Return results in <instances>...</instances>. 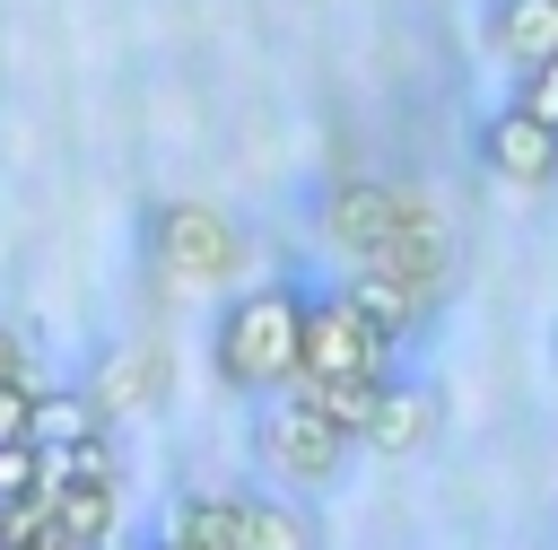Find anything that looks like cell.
Segmentation results:
<instances>
[{"label": "cell", "mask_w": 558, "mask_h": 550, "mask_svg": "<svg viewBox=\"0 0 558 550\" xmlns=\"http://www.w3.org/2000/svg\"><path fill=\"white\" fill-rule=\"evenodd\" d=\"M0 498H9V506L44 498V445H35V437H0Z\"/></svg>", "instance_id": "2e32d148"}, {"label": "cell", "mask_w": 558, "mask_h": 550, "mask_svg": "<svg viewBox=\"0 0 558 550\" xmlns=\"http://www.w3.org/2000/svg\"><path fill=\"white\" fill-rule=\"evenodd\" d=\"M9 533H17V506H9V498H0V550H9Z\"/></svg>", "instance_id": "d6986e66"}, {"label": "cell", "mask_w": 558, "mask_h": 550, "mask_svg": "<svg viewBox=\"0 0 558 550\" xmlns=\"http://www.w3.org/2000/svg\"><path fill=\"white\" fill-rule=\"evenodd\" d=\"M17 384H44V375H35L26 332H9V323H0V393H17Z\"/></svg>", "instance_id": "ac0fdd59"}, {"label": "cell", "mask_w": 558, "mask_h": 550, "mask_svg": "<svg viewBox=\"0 0 558 550\" xmlns=\"http://www.w3.org/2000/svg\"><path fill=\"white\" fill-rule=\"evenodd\" d=\"M384 271H401V279H427V288H453V227H445V210L436 201H418L410 183H401V218H392V236H384V253H375Z\"/></svg>", "instance_id": "7c38bea8"}, {"label": "cell", "mask_w": 558, "mask_h": 550, "mask_svg": "<svg viewBox=\"0 0 558 550\" xmlns=\"http://www.w3.org/2000/svg\"><path fill=\"white\" fill-rule=\"evenodd\" d=\"M244 445L262 463V480L296 489V498H323L349 480V454H357V428H340L331 410H314L296 384L288 393H262L253 419H244Z\"/></svg>", "instance_id": "3957f363"}, {"label": "cell", "mask_w": 558, "mask_h": 550, "mask_svg": "<svg viewBox=\"0 0 558 550\" xmlns=\"http://www.w3.org/2000/svg\"><path fill=\"white\" fill-rule=\"evenodd\" d=\"M471 166L506 192H558V131L532 113V105H488L471 122Z\"/></svg>", "instance_id": "52a82bcc"}, {"label": "cell", "mask_w": 558, "mask_h": 550, "mask_svg": "<svg viewBox=\"0 0 558 550\" xmlns=\"http://www.w3.org/2000/svg\"><path fill=\"white\" fill-rule=\"evenodd\" d=\"M357 445L366 454H392V463H410V454H436L445 445V384L436 375H384L375 384V402H366V419H357Z\"/></svg>", "instance_id": "ba28073f"}, {"label": "cell", "mask_w": 558, "mask_h": 550, "mask_svg": "<svg viewBox=\"0 0 558 550\" xmlns=\"http://www.w3.org/2000/svg\"><path fill=\"white\" fill-rule=\"evenodd\" d=\"M340 288L357 297V314H366L392 349H418V340L445 323V288L401 279V271H384V262H349V271H340Z\"/></svg>", "instance_id": "9c48e42d"}, {"label": "cell", "mask_w": 558, "mask_h": 550, "mask_svg": "<svg viewBox=\"0 0 558 550\" xmlns=\"http://www.w3.org/2000/svg\"><path fill=\"white\" fill-rule=\"evenodd\" d=\"M131 244H140V271L166 279V288H235L244 262H253V227L227 210V201H201V192H157L140 201L131 218Z\"/></svg>", "instance_id": "7a4b0ae2"}, {"label": "cell", "mask_w": 558, "mask_h": 550, "mask_svg": "<svg viewBox=\"0 0 558 550\" xmlns=\"http://www.w3.org/2000/svg\"><path fill=\"white\" fill-rule=\"evenodd\" d=\"M392 367H401V349L357 314V297H349L340 279H305V367H296V375L375 393Z\"/></svg>", "instance_id": "277c9868"}, {"label": "cell", "mask_w": 558, "mask_h": 550, "mask_svg": "<svg viewBox=\"0 0 558 550\" xmlns=\"http://www.w3.org/2000/svg\"><path fill=\"white\" fill-rule=\"evenodd\" d=\"M305 218H314V236H323L340 262H375L384 236H392V218H401V183L357 175V166H331V175L305 192Z\"/></svg>", "instance_id": "5b68a950"}, {"label": "cell", "mask_w": 558, "mask_h": 550, "mask_svg": "<svg viewBox=\"0 0 558 550\" xmlns=\"http://www.w3.org/2000/svg\"><path fill=\"white\" fill-rule=\"evenodd\" d=\"M549 358H558V332H549Z\"/></svg>", "instance_id": "ffe728a7"}, {"label": "cell", "mask_w": 558, "mask_h": 550, "mask_svg": "<svg viewBox=\"0 0 558 550\" xmlns=\"http://www.w3.org/2000/svg\"><path fill=\"white\" fill-rule=\"evenodd\" d=\"M87 393H96V410L122 428V419H157L166 402H174V349L157 340V332H113L96 358H87V375H78Z\"/></svg>", "instance_id": "8992f818"}, {"label": "cell", "mask_w": 558, "mask_h": 550, "mask_svg": "<svg viewBox=\"0 0 558 550\" xmlns=\"http://www.w3.org/2000/svg\"><path fill=\"white\" fill-rule=\"evenodd\" d=\"M480 44L506 70H532L558 52V0H480Z\"/></svg>", "instance_id": "4fadbf2b"}, {"label": "cell", "mask_w": 558, "mask_h": 550, "mask_svg": "<svg viewBox=\"0 0 558 550\" xmlns=\"http://www.w3.org/2000/svg\"><path fill=\"white\" fill-rule=\"evenodd\" d=\"M514 105H532V113L558 131V52H549V61H532V70H514Z\"/></svg>", "instance_id": "e0dca14e"}, {"label": "cell", "mask_w": 558, "mask_h": 550, "mask_svg": "<svg viewBox=\"0 0 558 550\" xmlns=\"http://www.w3.org/2000/svg\"><path fill=\"white\" fill-rule=\"evenodd\" d=\"M296 367H305V279L227 288L218 314H209V375H218V393L262 402V393H288Z\"/></svg>", "instance_id": "6da1fadb"}, {"label": "cell", "mask_w": 558, "mask_h": 550, "mask_svg": "<svg viewBox=\"0 0 558 550\" xmlns=\"http://www.w3.org/2000/svg\"><path fill=\"white\" fill-rule=\"evenodd\" d=\"M140 550H157V541H140Z\"/></svg>", "instance_id": "44dd1931"}, {"label": "cell", "mask_w": 558, "mask_h": 550, "mask_svg": "<svg viewBox=\"0 0 558 550\" xmlns=\"http://www.w3.org/2000/svg\"><path fill=\"white\" fill-rule=\"evenodd\" d=\"M113 419L96 410V393L70 375V384H35L26 393V437L44 445V454H70V445H87V437H105Z\"/></svg>", "instance_id": "9a60e30c"}, {"label": "cell", "mask_w": 558, "mask_h": 550, "mask_svg": "<svg viewBox=\"0 0 558 550\" xmlns=\"http://www.w3.org/2000/svg\"><path fill=\"white\" fill-rule=\"evenodd\" d=\"M44 515L70 550H122V480L96 471H44Z\"/></svg>", "instance_id": "8fae6325"}, {"label": "cell", "mask_w": 558, "mask_h": 550, "mask_svg": "<svg viewBox=\"0 0 558 550\" xmlns=\"http://www.w3.org/2000/svg\"><path fill=\"white\" fill-rule=\"evenodd\" d=\"M148 541H157V550H235V515H227V489H201V480L166 489V506H157Z\"/></svg>", "instance_id": "5bb4252c"}, {"label": "cell", "mask_w": 558, "mask_h": 550, "mask_svg": "<svg viewBox=\"0 0 558 550\" xmlns=\"http://www.w3.org/2000/svg\"><path fill=\"white\" fill-rule=\"evenodd\" d=\"M227 515H235V550H323V515L279 480H235Z\"/></svg>", "instance_id": "30bf717a"}]
</instances>
